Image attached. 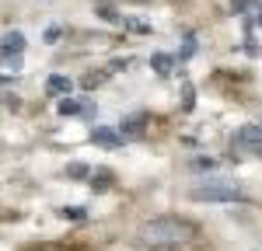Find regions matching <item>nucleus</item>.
Here are the masks:
<instances>
[{
  "mask_svg": "<svg viewBox=\"0 0 262 251\" xmlns=\"http://www.w3.org/2000/svg\"><path fill=\"white\" fill-rule=\"evenodd\" d=\"M200 230L192 220H182V216H154L140 227V241L147 248H179L189 244Z\"/></svg>",
  "mask_w": 262,
  "mask_h": 251,
  "instance_id": "obj_1",
  "label": "nucleus"
},
{
  "mask_svg": "<svg viewBox=\"0 0 262 251\" xmlns=\"http://www.w3.org/2000/svg\"><path fill=\"white\" fill-rule=\"evenodd\" d=\"M189 199H196V203H242L245 192L238 185H227V182H200L189 188Z\"/></svg>",
  "mask_w": 262,
  "mask_h": 251,
  "instance_id": "obj_2",
  "label": "nucleus"
},
{
  "mask_svg": "<svg viewBox=\"0 0 262 251\" xmlns=\"http://www.w3.org/2000/svg\"><path fill=\"white\" fill-rule=\"evenodd\" d=\"M234 143L252 150V154H262V126H242L238 136H234Z\"/></svg>",
  "mask_w": 262,
  "mask_h": 251,
  "instance_id": "obj_3",
  "label": "nucleus"
},
{
  "mask_svg": "<svg viewBox=\"0 0 262 251\" xmlns=\"http://www.w3.org/2000/svg\"><path fill=\"white\" fill-rule=\"evenodd\" d=\"M143 129H147V115H143V112H133V115L122 119L119 136L122 140H137V136H143Z\"/></svg>",
  "mask_w": 262,
  "mask_h": 251,
  "instance_id": "obj_4",
  "label": "nucleus"
},
{
  "mask_svg": "<svg viewBox=\"0 0 262 251\" xmlns=\"http://www.w3.org/2000/svg\"><path fill=\"white\" fill-rule=\"evenodd\" d=\"M91 143L105 146V150H116V146L122 143L119 129H108V126H98V129H91Z\"/></svg>",
  "mask_w": 262,
  "mask_h": 251,
  "instance_id": "obj_5",
  "label": "nucleus"
},
{
  "mask_svg": "<svg viewBox=\"0 0 262 251\" xmlns=\"http://www.w3.org/2000/svg\"><path fill=\"white\" fill-rule=\"evenodd\" d=\"M70 87H74V81H70V77H63V73H53V77L46 81V91H49V94H60V98L70 94Z\"/></svg>",
  "mask_w": 262,
  "mask_h": 251,
  "instance_id": "obj_6",
  "label": "nucleus"
},
{
  "mask_svg": "<svg viewBox=\"0 0 262 251\" xmlns=\"http://www.w3.org/2000/svg\"><path fill=\"white\" fill-rule=\"evenodd\" d=\"M150 66H154V70H158V73H171V66H175V60H171V56H168V53H154V56H150Z\"/></svg>",
  "mask_w": 262,
  "mask_h": 251,
  "instance_id": "obj_7",
  "label": "nucleus"
},
{
  "mask_svg": "<svg viewBox=\"0 0 262 251\" xmlns=\"http://www.w3.org/2000/svg\"><path fill=\"white\" fill-rule=\"evenodd\" d=\"M192 56H196V35H192V32H185V39H182V53L175 56V60L185 63V60H192Z\"/></svg>",
  "mask_w": 262,
  "mask_h": 251,
  "instance_id": "obj_8",
  "label": "nucleus"
},
{
  "mask_svg": "<svg viewBox=\"0 0 262 251\" xmlns=\"http://www.w3.org/2000/svg\"><path fill=\"white\" fill-rule=\"evenodd\" d=\"M122 28H129L133 35H150V32H154L143 18H122Z\"/></svg>",
  "mask_w": 262,
  "mask_h": 251,
  "instance_id": "obj_9",
  "label": "nucleus"
},
{
  "mask_svg": "<svg viewBox=\"0 0 262 251\" xmlns=\"http://www.w3.org/2000/svg\"><path fill=\"white\" fill-rule=\"evenodd\" d=\"M0 66H11V73H18L21 70V53H11V49L0 45Z\"/></svg>",
  "mask_w": 262,
  "mask_h": 251,
  "instance_id": "obj_10",
  "label": "nucleus"
},
{
  "mask_svg": "<svg viewBox=\"0 0 262 251\" xmlns=\"http://www.w3.org/2000/svg\"><path fill=\"white\" fill-rule=\"evenodd\" d=\"M0 45L11 49V53H21V49H25V35H21V32H7V35L0 39Z\"/></svg>",
  "mask_w": 262,
  "mask_h": 251,
  "instance_id": "obj_11",
  "label": "nucleus"
},
{
  "mask_svg": "<svg viewBox=\"0 0 262 251\" xmlns=\"http://www.w3.org/2000/svg\"><path fill=\"white\" fill-rule=\"evenodd\" d=\"M91 185L98 188V192L112 185V174H108V167H98V174H91Z\"/></svg>",
  "mask_w": 262,
  "mask_h": 251,
  "instance_id": "obj_12",
  "label": "nucleus"
},
{
  "mask_svg": "<svg viewBox=\"0 0 262 251\" xmlns=\"http://www.w3.org/2000/svg\"><path fill=\"white\" fill-rule=\"evenodd\" d=\"M213 167H217L213 157H196V161H192V171H213Z\"/></svg>",
  "mask_w": 262,
  "mask_h": 251,
  "instance_id": "obj_13",
  "label": "nucleus"
},
{
  "mask_svg": "<svg viewBox=\"0 0 262 251\" xmlns=\"http://www.w3.org/2000/svg\"><path fill=\"white\" fill-rule=\"evenodd\" d=\"M88 171H91L88 164H70V167H67V174H70V178H77V182H81V178H88Z\"/></svg>",
  "mask_w": 262,
  "mask_h": 251,
  "instance_id": "obj_14",
  "label": "nucleus"
},
{
  "mask_svg": "<svg viewBox=\"0 0 262 251\" xmlns=\"http://www.w3.org/2000/svg\"><path fill=\"white\" fill-rule=\"evenodd\" d=\"M259 0H231V11H238V14H245V11H252Z\"/></svg>",
  "mask_w": 262,
  "mask_h": 251,
  "instance_id": "obj_15",
  "label": "nucleus"
},
{
  "mask_svg": "<svg viewBox=\"0 0 262 251\" xmlns=\"http://www.w3.org/2000/svg\"><path fill=\"white\" fill-rule=\"evenodd\" d=\"M98 14H101L105 21H122V18H119V11H116V7H108V4H101V7H98Z\"/></svg>",
  "mask_w": 262,
  "mask_h": 251,
  "instance_id": "obj_16",
  "label": "nucleus"
},
{
  "mask_svg": "<svg viewBox=\"0 0 262 251\" xmlns=\"http://www.w3.org/2000/svg\"><path fill=\"white\" fill-rule=\"evenodd\" d=\"M60 39H63V28H60V24L46 28V42H49V45H53V42H60Z\"/></svg>",
  "mask_w": 262,
  "mask_h": 251,
  "instance_id": "obj_17",
  "label": "nucleus"
},
{
  "mask_svg": "<svg viewBox=\"0 0 262 251\" xmlns=\"http://www.w3.org/2000/svg\"><path fill=\"white\" fill-rule=\"evenodd\" d=\"M182 108H185V112L192 108V84H185V87H182Z\"/></svg>",
  "mask_w": 262,
  "mask_h": 251,
  "instance_id": "obj_18",
  "label": "nucleus"
},
{
  "mask_svg": "<svg viewBox=\"0 0 262 251\" xmlns=\"http://www.w3.org/2000/svg\"><path fill=\"white\" fill-rule=\"evenodd\" d=\"M67 220H84V209H60Z\"/></svg>",
  "mask_w": 262,
  "mask_h": 251,
  "instance_id": "obj_19",
  "label": "nucleus"
},
{
  "mask_svg": "<svg viewBox=\"0 0 262 251\" xmlns=\"http://www.w3.org/2000/svg\"><path fill=\"white\" fill-rule=\"evenodd\" d=\"M7 84H11V77H4V73H0V87H7Z\"/></svg>",
  "mask_w": 262,
  "mask_h": 251,
  "instance_id": "obj_20",
  "label": "nucleus"
},
{
  "mask_svg": "<svg viewBox=\"0 0 262 251\" xmlns=\"http://www.w3.org/2000/svg\"><path fill=\"white\" fill-rule=\"evenodd\" d=\"M259 24H262V11H259Z\"/></svg>",
  "mask_w": 262,
  "mask_h": 251,
  "instance_id": "obj_21",
  "label": "nucleus"
}]
</instances>
